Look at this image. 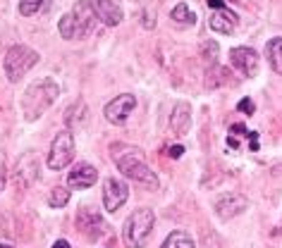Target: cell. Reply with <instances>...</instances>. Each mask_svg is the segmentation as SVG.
Segmentation results:
<instances>
[{
	"label": "cell",
	"instance_id": "cell-27",
	"mask_svg": "<svg viewBox=\"0 0 282 248\" xmlns=\"http://www.w3.org/2000/svg\"><path fill=\"white\" fill-rule=\"evenodd\" d=\"M167 153H170V158H182V153H184V146H173L170 150H167Z\"/></svg>",
	"mask_w": 282,
	"mask_h": 248
},
{
	"label": "cell",
	"instance_id": "cell-30",
	"mask_svg": "<svg viewBox=\"0 0 282 248\" xmlns=\"http://www.w3.org/2000/svg\"><path fill=\"white\" fill-rule=\"evenodd\" d=\"M0 248H12V246H0Z\"/></svg>",
	"mask_w": 282,
	"mask_h": 248
},
{
	"label": "cell",
	"instance_id": "cell-15",
	"mask_svg": "<svg viewBox=\"0 0 282 248\" xmlns=\"http://www.w3.org/2000/svg\"><path fill=\"white\" fill-rule=\"evenodd\" d=\"M237 22H239V19H237V15L232 12V10L220 8V10H215V12H213V17H211V29L218 31V34L230 36V34H235Z\"/></svg>",
	"mask_w": 282,
	"mask_h": 248
},
{
	"label": "cell",
	"instance_id": "cell-6",
	"mask_svg": "<svg viewBox=\"0 0 282 248\" xmlns=\"http://www.w3.org/2000/svg\"><path fill=\"white\" fill-rule=\"evenodd\" d=\"M72 160H74V136H72V132H60L53 139V146L48 153V167L65 170Z\"/></svg>",
	"mask_w": 282,
	"mask_h": 248
},
{
	"label": "cell",
	"instance_id": "cell-1",
	"mask_svg": "<svg viewBox=\"0 0 282 248\" xmlns=\"http://www.w3.org/2000/svg\"><path fill=\"white\" fill-rule=\"evenodd\" d=\"M96 19H98V17H96L94 8H91V0H79L72 12L60 17V22H58L60 36H63L65 41L89 39L96 29Z\"/></svg>",
	"mask_w": 282,
	"mask_h": 248
},
{
	"label": "cell",
	"instance_id": "cell-18",
	"mask_svg": "<svg viewBox=\"0 0 282 248\" xmlns=\"http://www.w3.org/2000/svg\"><path fill=\"white\" fill-rule=\"evenodd\" d=\"M53 5V0H19V15L22 17H34L48 10Z\"/></svg>",
	"mask_w": 282,
	"mask_h": 248
},
{
	"label": "cell",
	"instance_id": "cell-29",
	"mask_svg": "<svg viewBox=\"0 0 282 248\" xmlns=\"http://www.w3.org/2000/svg\"><path fill=\"white\" fill-rule=\"evenodd\" d=\"M53 248H72V246H70V243H67L65 239H58V241L53 243Z\"/></svg>",
	"mask_w": 282,
	"mask_h": 248
},
{
	"label": "cell",
	"instance_id": "cell-8",
	"mask_svg": "<svg viewBox=\"0 0 282 248\" xmlns=\"http://www.w3.org/2000/svg\"><path fill=\"white\" fill-rule=\"evenodd\" d=\"M129 198V186L127 181H120V179H105L103 181V205L108 212H118L125 201Z\"/></svg>",
	"mask_w": 282,
	"mask_h": 248
},
{
	"label": "cell",
	"instance_id": "cell-22",
	"mask_svg": "<svg viewBox=\"0 0 282 248\" xmlns=\"http://www.w3.org/2000/svg\"><path fill=\"white\" fill-rule=\"evenodd\" d=\"M84 112H87V105L79 101L77 105H72V108L67 110V115H65V122H67L72 129H74V127H79V124H81V115H84Z\"/></svg>",
	"mask_w": 282,
	"mask_h": 248
},
{
	"label": "cell",
	"instance_id": "cell-3",
	"mask_svg": "<svg viewBox=\"0 0 282 248\" xmlns=\"http://www.w3.org/2000/svg\"><path fill=\"white\" fill-rule=\"evenodd\" d=\"M115 165H118V170L122 172L125 177L139 181L144 189H151V191H156L158 189V177L149 170L146 158H144V153H141L139 148L129 146V148H125L122 153L115 150Z\"/></svg>",
	"mask_w": 282,
	"mask_h": 248
},
{
	"label": "cell",
	"instance_id": "cell-20",
	"mask_svg": "<svg viewBox=\"0 0 282 248\" xmlns=\"http://www.w3.org/2000/svg\"><path fill=\"white\" fill-rule=\"evenodd\" d=\"M170 17H173L175 22H180V24H194L196 22V15L189 10L187 3H180V5H175V10L170 12Z\"/></svg>",
	"mask_w": 282,
	"mask_h": 248
},
{
	"label": "cell",
	"instance_id": "cell-16",
	"mask_svg": "<svg viewBox=\"0 0 282 248\" xmlns=\"http://www.w3.org/2000/svg\"><path fill=\"white\" fill-rule=\"evenodd\" d=\"M170 124H173V132L177 136H184V134L191 129V108L189 103H177L170 115Z\"/></svg>",
	"mask_w": 282,
	"mask_h": 248
},
{
	"label": "cell",
	"instance_id": "cell-25",
	"mask_svg": "<svg viewBox=\"0 0 282 248\" xmlns=\"http://www.w3.org/2000/svg\"><path fill=\"white\" fill-rule=\"evenodd\" d=\"M246 136H249V148H251V150H259V146H261V143H259V134L249 132Z\"/></svg>",
	"mask_w": 282,
	"mask_h": 248
},
{
	"label": "cell",
	"instance_id": "cell-23",
	"mask_svg": "<svg viewBox=\"0 0 282 248\" xmlns=\"http://www.w3.org/2000/svg\"><path fill=\"white\" fill-rule=\"evenodd\" d=\"M218 43H215V41H206L204 43V57H208V60L213 62V65H215V60H218Z\"/></svg>",
	"mask_w": 282,
	"mask_h": 248
},
{
	"label": "cell",
	"instance_id": "cell-12",
	"mask_svg": "<svg viewBox=\"0 0 282 248\" xmlns=\"http://www.w3.org/2000/svg\"><path fill=\"white\" fill-rule=\"evenodd\" d=\"M96 181H98V170L87 163L72 167V172L67 174V186L70 189H91Z\"/></svg>",
	"mask_w": 282,
	"mask_h": 248
},
{
	"label": "cell",
	"instance_id": "cell-5",
	"mask_svg": "<svg viewBox=\"0 0 282 248\" xmlns=\"http://www.w3.org/2000/svg\"><path fill=\"white\" fill-rule=\"evenodd\" d=\"M39 57H41V55L36 53L34 48H29V46H22V43L12 46L8 53H5V62H3L8 79L12 81V84L22 81V79L32 72L34 65L39 62Z\"/></svg>",
	"mask_w": 282,
	"mask_h": 248
},
{
	"label": "cell",
	"instance_id": "cell-4",
	"mask_svg": "<svg viewBox=\"0 0 282 248\" xmlns=\"http://www.w3.org/2000/svg\"><path fill=\"white\" fill-rule=\"evenodd\" d=\"M153 225H156V215L151 208H139L134 210L129 220L125 222V229H122V239H125L127 248H144L149 243V236L153 232Z\"/></svg>",
	"mask_w": 282,
	"mask_h": 248
},
{
	"label": "cell",
	"instance_id": "cell-17",
	"mask_svg": "<svg viewBox=\"0 0 282 248\" xmlns=\"http://www.w3.org/2000/svg\"><path fill=\"white\" fill-rule=\"evenodd\" d=\"M266 60L270 62V67L282 77V39L280 36H275V39H270L266 43Z\"/></svg>",
	"mask_w": 282,
	"mask_h": 248
},
{
	"label": "cell",
	"instance_id": "cell-19",
	"mask_svg": "<svg viewBox=\"0 0 282 248\" xmlns=\"http://www.w3.org/2000/svg\"><path fill=\"white\" fill-rule=\"evenodd\" d=\"M160 248H194V239L187 232H173L163 241Z\"/></svg>",
	"mask_w": 282,
	"mask_h": 248
},
{
	"label": "cell",
	"instance_id": "cell-24",
	"mask_svg": "<svg viewBox=\"0 0 282 248\" xmlns=\"http://www.w3.org/2000/svg\"><path fill=\"white\" fill-rule=\"evenodd\" d=\"M237 108L242 110V112H246V115H253V110H256V108H253V101H251V98H242Z\"/></svg>",
	"mask_w": 282,
	"mask_h": 248
},
{
	"label": "cell",
	"instance_id": "cell-9",
	"mask_svg": "<svg viewBox=\"0 0 282 248\" xmlns=\"http://www.w3.org/2000/svg\"><path fill=\"white\" fill-rule=\"evenodd\" d=\"M134 105H136V98H134L132 93H122V96H118V98H112V101L105 105V110H103V115H105V119H108L110 124H125L127 117L132 115Z\"/></svg>",
	"mask_w": 282,
	"mask_h": 248
},
{
	"label": "cell",
	"instance_id": "cell-11",
	"mask_svg": "<svg viewBox=\"0 0 282 248\" xmlns=\"http://www.w3.org/2000/svg\"><path fill=\"white\" fill-rule=\"evenodd\" d=\"M96 17L101 19L105 26H118L122 22V5L120 0H91Z\"/></svg>",
	"mask_w": 282,
	"mask_h": 248
},
{
	"label": "cell",
	"instance_id": "cell-28",
	"mask_svg": "<svg viewBox=\"0 0 282 248\" xmlns=\"http://www.w3.org/2000/svg\"><path fill=\"white\" fill-rule=\"evenodd\" d=\"M208 5H211L213 10H220V8H225V3H222V0H208Z\"/></svg>",
	"mask_w": 282,
	"mask_h": 248
},
{
	"label": "cell",
	"instance_id": "cell-10",
	"mask_svg": "<svg viewBox=\"0 0 282 248\" xmlns=\"http://www.w3.org/2000/svg\"><path fill=\"white\" fill-rule=\"evenodd\" d=\"M77 227L79 232H84L87 236H91V241L98 239V234L105 229V222H103L101 212L96 208H89V205H84V208L77 212Z\"/></svg>",
	"mask_w": 282,
	"mask_h": 248
},
{
	"label": "cell",
	"instance_id": "cell-21",
	"mask_svg": "<svg viewBox=\"0 0 282 248\" xmlns=\"http://www.w3.org/2000/svg\"><path fill=\"white\" fill-rule=\"evenodd\" d=\"M67 201H70V189H63V186H55L50 191V198H48L50 208H65Z\"/></svg>",
	"mask_w": 282,
	"mask_h": 248
},
{
	"label": "cell",
	"instance_id": "cell-14",
	"mask_svg": "<svg viewBox=\"0 0 282 248\" xmlns=\"http://www.w3.org/2000/svg\"><path fill=\"white\" fill-rule=\"evenodd\" d=\"M17 177L22 179L24 186L34 184L39 179V158H36V153H24L19 158V163H17Z\"/></svg>",
	"mask_w": 282,
	"mask_h": 248
},
{
	"label": "cell",
	"instance_id": "cell-7",
	"mask_svg": "<svg viewBox=\"0 0 282 248\" xmlns=\"http://www.w3.org/2000/svg\"><path fill=\"white\" fill-rule=\"evenodd\" d=\"M259 53L253 48H246V46H237L230 50V62L242 77L251 79L259 74Z\"/></svg>",
	"mask_w": 282,
	"mask_h": 248
},
{
	"label": "cell",
	"instance_id": "cell-2",
	"mask_svg": "<svg viewBox=\"0 0 282 248\" xmlns=\"http://www.w3.org/2000/svg\"><path fill=\"white\" fill-rule=\"evenodd\" d=\"M60 96V86L53 79H41L32 84L22 96V112L26 122H36Z\"/></svg>",
	"mask_w": 282,
	"mask_h": 248
},
{
	"label": "cell",
	"instance_id": "cell-13",
	"mask_svg": "<svg viewBox=\"0 0 282 248\" xmlns=\"http://www.w3.org/2000/svg\"><path fill=\"white\" fill-rule=\"evenodd\" d=\"M244 210H246V198L239 194H225L220 201H215V212L220 220H232L242 215Z\"/></svg>",
	"mask_w": 282,
	"mask_h": 248
},
{
	"label": "cell",
	"instance_id": "cell-26",
	"mask_svg": "<svg viewBox=\"0 0 282 248\" xmlns=\"http://www.w3.org/2000/svg\"><path fill=\"white\" fill-rule=\"evenodd\" d=\"M3 186H5V155L0 153V191H3Z\"/></svg>",
	"mask_w": 282,
	"mask_h": 248
}]
</instances>
